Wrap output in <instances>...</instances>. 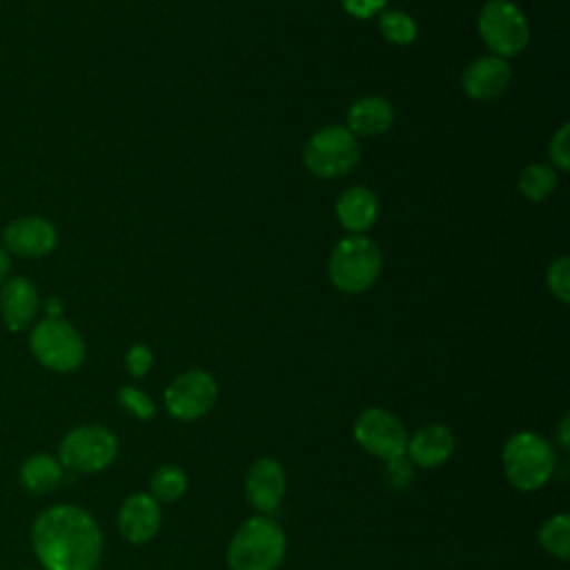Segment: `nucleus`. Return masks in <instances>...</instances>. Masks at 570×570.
<instances>
[{"instance_id": "f257e3e1", "label": "nucleus", "mask_w": 570, "mask_h": 570, "mask_svg": "<svg viewBox=\"0 0 570 570\" xmlns=\"http://www.w3.org/2000/svg\"><path fill=\"white\" fill-rule=\"evenodd\" d=\"M102 546L96 517L73 503L49 505L31 523V548L42 570H96Z\"/></svg>"}, {"instance_id": "f03ea898", "label": "nucleus", "mask_w": 570, "mask_h": 570, "mask_svg": "<svg viewBox=\"0 0 570 570\" xmlns=\"http://www.w3.org/2000/svg\"><path fill=\"white\" fill-rule=\"evenodd\" d=\"M287 550L283 528L267 514L249 517L238 525L227 546L229 570H276Z\"/></svg>"}, {"instance_id": "7ed1b4c3", "label": "nucleus", "mask_w": 570, "mask_h": 570, "mask_svg": "<svg viewBox=\"0 0 570 570\" xmlns=\"http://www.w3.org/2000/svg\"><path fill=\"white\" fill-rule=\"evenodd\" d=\"M501 463L503 474L512 488L521 492H534L550 481L557 454L546 436L532 430H519L503 443Z\"/></svg>"}, {"instance_id": "20e7f679", "label": "nucleus", "mask_w": 570, "mask_h": 570, "mask_svg": "<svg viewBox=\"0 0 570 570\" xmlns=\"http://www.w3.org/2000/svg\"><path fill=\"white\" fill-rule=\"evenodd\" d=\"M383 267V254L374 240L361 234L341 238L327 263L330 281L345 294H358L374 285Z\"/></svg>"}, {"instance_id": "39448f33", "label": "nucleus", "mask_w": 570, "mask_h": 570, "mask_svg": "<svg viewBox=\"0 0 570 570\" xmlns=\"http://www.w3.org/2000/svg\"><path fill=\"white\" fill-rule=\"evenodd\" d=\"M33 358L56 374L76 372L87 356L82 334L62 316H45L29 332Z\"/></svg>"}, {"instance_id": "423d86ee", "label": "nucleus", "mask_w": 570, "mask_h": 570, "mask_svg": "<svg viewBox=\"0 0 570 570\" xmlns=\"http://www.w3.org/2000/svg\"><path fill=\"white\" fill-rule=\"evenodd\" d=\"M56 456L65 470L76 474H96L116 461L118 439L107 425L82 423L60 439Z\"/></svg>"}, {"instance_id": "0eeeda50", "label": "nucleus", "mask_w": 570, "mask_h": 570, "mask_svg": "<svg viewBox=\"0 0 570 570\" xmlns=\"http://www.w3.org/2000/svg\"><path fill=\"white\" fill-rule=\"evenodd\" d=\"M479 36L492 56L510 58L530 42L528 18L512 0H488L479 11Z\"/></svg>"}, {"instance_id": "6e6552de", "label": "nucleus", "mask_w": 570, "mask_h": 570, "mask_svg": "<svg viewBox=\"0 0 570 570\" xmlns=\"http://www.w3.org/2000/svg\"><path fill=\"white\" fill-rule=\"evenodd\" d=\"M361 158L356 136L343 125H327L312 134L303 149L305 167L318 178L345 176Z\"/></svg>"}, {"instance_id": "1a4fd4ad", "label": "nucleus", "mask_w": 570, "mask_h": 570, "mask_svg": "<svg viewBox=\"0 0 570 570\" xmlns=\"http://www.w3.org/2000/svg\"><path fill=\"white\" fill-rule=\"evenodd\" d=\"M354 441L372 456L394 461L405 456L407 430L385 407H365L352 425Z\"/></svg>"}, {"instance_id": "9d476101", "label": "nucleus", "mask_w": 570, "mask_h": 570, "mask_svg": "<svg viewBox=\"0 0 570 570\" xmlns=\"http://www.w3.org/2000/svg\"><path fill=\"white\" fill-rule=\"evenodd\" d=\"M218 399V383L205 370H187L165 387L163 403L169 416L189 423L205 416Z\"/></svg>"}, {"instance_id": "9b49d317", "label": "nucleus", "mask_w": 570, "mask_h": 570, "mask_svg": "<svg viewBox=\"0 0 570 570\" xmlns=\"http://www.w3.org/2000/svg\"><path fill=\"white\" fill-rule=\"evenodd\" d=\"M0 243L9 256L42 258L58 245V232L53 223L42 216H20L2 229Z\"/></svg>"}, {"instance_id": "f8f14e48", "label": "nucleus", "mask_w": 570, "mask_h": 570, "mask_svg": "<svg viewBox=\"0 0 570 570\" xmlns=\"http://www.w3.org/2000/svg\"><path fill=\"white\" fill-rule=\"evenodd\" d=\"M245 497L249 505L261 514L278 510L285 497V470L272 456L256 459L245 474Z\"/></svg>"}, {"instance_id": "ddd939ff", "label": "nucleus", "mask_w": 570, "mask_h": 570, "mask_svg": "<svg viewBox=\"0 0 570 570\" xmlns=\"http://www.w3.org/2000/svg\"><path fill=\"white\" fill-rule=\"evenodd\" d=\"M40 309V292L27 276H9L0 285L2 325L18 334L33 325Z\"/></svg>"}, {"instance_id": "4468645a", "label": "nucleus", "mask_w": 570, "mask_h": 570, "mask_svg": "<svg viewBox=\"0 0 570 570\" xmlns=\"http://www.w3.org/2000/svg\"><path fill=\"white\" fill-rule=\"evenodd\" d=\"M163 512L160 503L149 492H134L129 494L116 517L118 532L129 543H147L151 541L160 530Z\"/></svg>"}, {"instance_id": "2eb2a0df", "label": "nucleus", "mask_w": 570, "mask_h": 570, "mask_svg": "<svg viewBox=\"0 0 570 570\" xmlns=\"http://www.w3.org/2000/svg\"><path fill=\"white\" fill-rule=\"evenodd\" d=\"M510 80L512 67L505 58L481 56L465 67L461 76V87L472 100H492L508 89Z\"/></svg>"}, {"instance_id": "dca6fc26", "label": "nucleus", "mask_w": 570, "mask_h": 570, "mask_svg": "<svg viewBox=\"0 0 570 570\" xmlns=\"http://www.w3.org/2000/svg\"><path fill=\"white\" fill-rule=\"evenodd\" d=\"M454 445H456V439L448 425L425 423V425L416 428L412 436H407L405 456L416 468L432 470V468L443 465L452 456Z\"/></svg>"}, {"instance_id": "f3484780", "label": "nucleus", "mask_w": 570, "mask_h": 570, "mask_svg": "<svg viewBox=\"0 0 570 570\" xmlns=\"http://www.w3.org/2000/svg\"><path fill=\"white\" fill-rule=\"evenodd\" d=\"M336 216L345 229L361 234L374 225L379 216V198L363 185L347 187L336 200Z\"/></svg>"}, {"instance_id": "a211bd4d", "label": "nucleus", "mask_w": 570, "mask_h": 570, "mask_svg": "<svg viewBox=\"0 0 570 570\" xmlns=\"http://www.w3.org/2000/svg\"><path fill=\"white\" fill-rule=\"evenodd\" d=\"M394 122V109L383 96H363L347 109V129L354 136H379Z\"/></svg>"}, {"instance_id": "6ab92c4d", "label": "nucleus", "mask_w": 570, "mask_h": 570, "mask_svg": "<svg viewBox=\"0 0 570 570\" xmlns=\"http://www.w3.org/2000/svg\"><path fill=\"white\" fill-rule=\"evenodd\" d=\"M65 476V468L58 456L47 452H36L20 463L18 481L31 494H47L60 485Z\"/></svg>"}, {"instance_id": "aec40b11", "label": "nucleus", "mask_w": 570, "mask_h": 570, "mask_svg": "<svg viewBox=\"0 0 570 570\" xmlns=\"http://www.w3.org/2000/svg\"><path fill=\"white\" fill-rule=\"evenodd\" d=\"M187 483L189 481H187V474L183 468H178L174 463H165L154 470V474L149 479V490H151L149 494L158 503H174L185 497Z\"/></svg>"}, {"instance_id": "412c9836", "label": "nucleus", "mask_w": 570, "mask_h": 570, "mask_svg": "<svg viewBox=\"0 0 570 570\" xmlns=\"http://www.w3.org/2000/svg\"><path fill=\"white\" fill-rule=\"evenodd\" d=\"M539 543L541 548L561 561L570 557V517L568 512H557L543 521L539 528Z\"/></svg>"}, {"instance_id": "4be33fe9", "label": "nucleus", "mask_w": 570, "mask_h": 570, "mask_svg": "<svg viewBox=\"0 0 570 570\" xmlns=\"http://www.w3.org/2000/svg\"><path fill=\"white\" fill-rule=\"evenodd\" d=\"M557 187V171L552 165L532 163L519 174V191L534 203L546 200Z\"/></svg>"}, {"instance_id": "5701e85b", "label": "nucleus", "mask_w": 570, "mask_h": 570, "mask_svg": "<svg viewBox=\"0 0 570 570\" xmlns=\"http://www.w3.org/2000/svg\"><path fill=\"white\" fill-rule=\"evenodd\" d=\"M379 29L394 45H410L416 38V22L407 13L396 9L381 13Z\"/></svg>"}, {"instance_id": "b1692460", "label": "nucleus", "mask_w": 570, "mask_h": 570, "mask_svg": "<svg viewBox=\"0 0 570 570\" xmlns=\"http://www.w3.org/2000/svg\"><path fill=\"white\" fill-rule=\"evenodd\" d=\"M118 403L138 421H151L156 414V403L151 396L136 385H122L118 390Z\"/></svg>"}, {"instance_id": "393cba45", "label": "nucleus", "mask_w": 570, "mask_h": 570, "mask_svg": "<svg viewBox=\"0 0 570 570\" xmlns=\"http://www.w3.org/2000/svg\"><path fill=\"white\" fill-rule=\"evenodd\" d=\"M546 283H548V289L561 303H570V258L568 256H559L557 261L550 263L546 272Z\"/></svg>"}, {"instance_id": "a878e982", "label": "nucleus", "mask_w": 570, "mask_h": 570, "mask_svg": "<svg viewBox=\"0 0 570 570\" xmlns=\"http://www.w3.org/2000/svg\"><path fill=\"white\" fill-rule=\"evenodd\" d=\"M550 158H552V165L561 171H568L570 169V125L563 122L552 140H550Z\"/></svg>"}, {"instance_id": "bb28decb", "label": "nucleus", "mask_w": 570, "mask_h": 570, "mask_svg": "<svg viewBox=\"0 0 570 570\" xmlns=\"http://www.w3.org/2000/svg\"><path fill=\"white\" fill-rule=\"evenodd\" d=\"M151 363H154V354L147 345L142 343H134L127 354H125V367L127 372L134 376V379H140L145 376L149 370H151Z\"/></svg>"}, {"instance_id": "cd10ccee", "label": "nucleus", "mask_w": 570, "mask_h": 570, "mask_svg": "<svg viewBox=\"0 0 570 570\" xmlns=\"http://www.w3.org/2000/svg\"><path fill=\"white\" fill-rule=\"evenodd\" d=\"M385 2L387 0H341V7L358 20H367V18L381 13L385 9Z\"/></svg>"}, {"instance_id": "c85d7f7f", "label": "nucleus", "mask_w": 570, "mask_h": 570, "mask_svg": "<svg viewBox=\"0 0 570 570\" xmlns=\"http://www.w3.org/2000/svg\"><path fill=\"white\" fill-rule=\"evenodd\" d=\"M385 463H387V470H385L387 481H390L394 488H401V485H405V483L412 479V470H410L405 456L394 459V461H385Z\"/></svg>"}, {"instance_id": "c756f323", "label": "nucleus", "mask_w": 570, "mask_h": 570, "mask_svg": "<svg viewBox=\"0 0 570 570\" xmlns=\"http://www.w3.org/2000/svg\"><path fill=\"white\" fill-rule=\"evenodd\" d=\"M557 439H559V445L563 450H568V445H570V416L568 414H563L557 425Z\"/></svg>"}, {"instance_id": "7c9ffc66", "label": "nucleus", "mask_w": 570, "mask_h": 570, "mask_svg": "<svg viewBox=\"0 0 570 570\" xmlns=\"http://www.w3.org/2000/svg\"><path fill=\"white\" fill-rule=\"evenodd\" d=\"M9 269H11V258H9V252L0 243V285L9 278Z\"/></svg>"}, {"instance_id": "2f4dec72", "label": "nucleus", "mask_w": 570, "mask_h": 570, "mask_svg": "<svg viewBox=\"0 0 570 570\" xmlns=\"http://www.w3.org/2000/svg\"><path fill=\"white\" fill-rule=\"evenodd\" d=\"M45 307H47V316H62V303L58 298H49Z\"/></svg>"}]
</instances>
